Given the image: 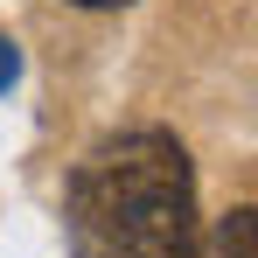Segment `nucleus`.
I'll return each mask as SVG.
<instances>
[{"label": "nucleus", "instance_id": "nucleus-1", "mask_svg": "<svg viewBox=\"0 0 258 258\" xmlns=\"http://www.w3.org/2000/svg\"><path fill=\"white\" fill-rule=\"evenodd\" d=\"M70 258H203L196 161L168 126L98 140L63 188Z\"/></svg>", "mask_w": 258, "mask_h": 258}, {"label": "nucleus", "instance_id": "nucleus-3", "mask_svg": "<svg viewBox=\"0 0 258 258\" xmlns=\"http://www.w3.org/2000/svg\"><path fill=\"white\" fill-rule=\"evenodd\" d=\"M14 84H21V49L0 35V91H14Z\"/></svg>", "mask_w": 258, "mask_h": 258}, {"label": "nucleus", "instance_id": "nucleus-4", "mask_svg": "<svg viewBox=\"0 0 258 258\" xmlns=\"http://www.w3.org/2000/svg\"><path fill=\"white\" fill-rule=\"evenodd\" d=\"M70 7H133V0H70Z\"/></svg>", "mask_w": 258, "mask_h": 258}, {"label": "nucleus", "instance_id": "nucleus-2", "mask_svg": "<svg viewBox=\"0 0 258 258\" xmlns=\"http://www.w3.org/2000/svg\"><path fill=\"white\" fill-rule=\"evenodd\" d=\"M216 258H258V210L251 203H237L216 223Z\"/></svg>", "mask_w": 258, "mask_h": 258}]
</instances>
